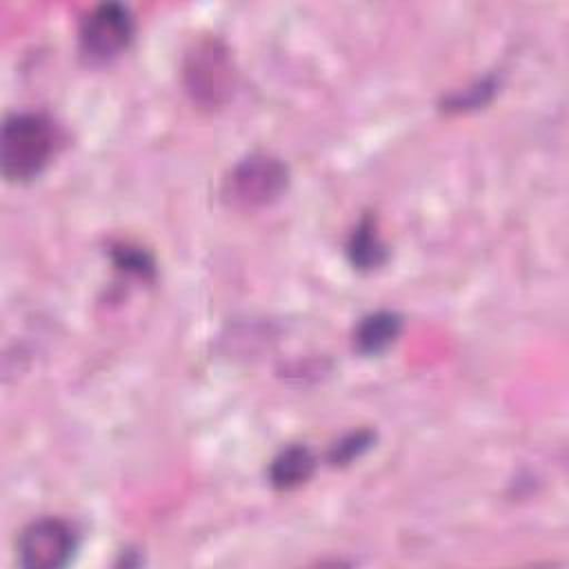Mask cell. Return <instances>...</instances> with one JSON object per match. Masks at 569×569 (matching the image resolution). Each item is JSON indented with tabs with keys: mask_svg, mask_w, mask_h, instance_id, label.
<instances>
[{
	"mask_svg": "<svg viewBox=\"0 0 569 569\" xmlns=\"http://www.w3.org/2000/svg\"><path fill=\"white\" fill-rule=\"evenodd\" d=\"M60 142L58 127L44 113H13L2 124L0 167L11 182H24L42 173Z\"/></svg>",
	"mask_w": 569,
	"mask_h": 569,
	"instance_id": "cell-1",
	"label": "cell"
},
{
	"mask_svg": "<svg viewBox=\"0 0 569 569\" xmlns=\"http://www.w3.org/2000/svg\"><path fill=\"white\" fill-rule=\"evenodd\" d=\"M287 167L264 153L240 160L224 180V200L240 209L264 207L287 189Z\"/></svg>",
	"mask_w": 569,
	"mask_h": 569,
	"instance_id": "cell-2",
	"label": "cell"
},
{
	"mask_svg": "<svg viewBox=\"0 0 569 569\" xmlns=\"http://www.w3.org/2000/svg\"><path fill=\"white\" fill-rule=\"evenodd\" d=\"M78 549L76 531L62 518H36L18 536V558L27 569H60Z\"/></svg>",
	"mask_w": 569,
	"mask_h": 569,
	"instance_id": "cell-3",
	"label": "cell"
},
{
	"mask_svg": "<svg viewBox=\"0 0 569 569\" xmlns=\"http://www.w3.org/2000/svg\"><path fill=\"white\" fill-rule=\"evenodd\" d=\"M184 87L189 96L204 107H216L229 96L233 67L227 49L218 40H204L187 56Z\"/></svg>",
	"mask_w": 569,
	"mask_h": 569,
	"instance_id": "cell-4",
	"label": "cell"
},
{
	"mask_svg": "<svg viewBox=\"0 0 569 569\" xmlns=\"http://www.w3.org/2000/svg\"><path fill=\"white\" fill-rule=\"evenodd\" d=\"M133 18L118 2L98 4L80 24V49L91 62H109L118 58L131 42Z\"/></svg>",
	"mask_w": 569,
	"mask_h": 569,
	"instance_id": "cell-5",
	"label": "cell"
},
{
	"mask_svg": "<svg viewBox=\"0 0 569 569\" xmlns=\"http://www.w3.org/2000/svg\"><path fill=\"white\" fill-rule=\"evenodd\" d=\"M400 333V316L393 311H376L365 316L356 331L353 342L356 349L362 353H380L385 351Z\"/></svg>",
	"mask_w": 569,
	"mask_h": 569,
	"instance_id": "cell-6",
	"label": "cell"
},
{
	"mask_svg": "<svg viewBox=\"0 0 569 569\" xmlns=\"http://www.w3.org/2000/svg\"><path fill=\"white\" fill-rule=\"evenodd\" d=\"M313 469H316V460H313L311 451L307 447L293 445V447L282 449L273 458L269 478H271V485L278 489H296L311 478Z\"/></svg>",
	"mask_w": 569,
	"mask_h": 569,
	"instance_id": "cell-7",
	"label": "cell"
},
{
	"mask_svg": "<svg viewBox=\"0 0 569 569\" xmlns=\"http://www.w3.org/2000/svg\"><path fill=\"white\" fill-rule=\"evenodd\" d=\"M385 244L369 218H365L349 238V258L358 269H376L385 262Z\"/></svg>",
	"mask_w": 569,
	"mask_h": 569,
	"instance_id": "cell-8",
	"label": "cell"
},
{
	"mask_svg": "<svg viewBox=\"0 0 569 569\" xmlns=\"http://www.w3.org/2000/svg\"><path fill=\"white\" fill-rule=\"evenodd\" d=\"M369 445V436H362V433H358V436H351L347 442H340V445H336V449H333V453H331V460L338 465V462H345V460H351L353 456H358V451L362 449V447H367Z\"/></svg>",
	"mask_w": 569,
	"mask_h": 569,
	"instance_id": "cell-9",
	"label": "cell"
}]
</instances>
